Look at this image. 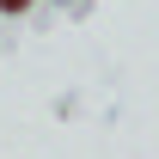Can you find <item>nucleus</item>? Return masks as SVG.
I'll return each mask as SVG.
<instances>
[{
    "mask_svg": "<svg viewBox=\"0 0 159 159\" xmlns=\"http://www.w3.org/2000/svg\"><path fill=\"white\" fill-rule=\"evenodd\" d=\"M0 12H12V19H19V12H31V0H0Z\"/></svg>",
    "mask_w": 159,
    "mask_h": 159,
    "instance_id": "f257e3e1",
    "label": "nucleus"
}]
</instances>
